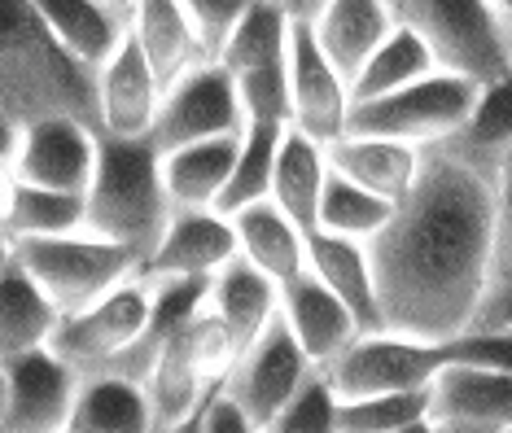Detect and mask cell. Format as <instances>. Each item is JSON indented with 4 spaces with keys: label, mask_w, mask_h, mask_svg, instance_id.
<instances>
[{
    "label": "cell",
    "mask_w": 512,
    "mask_h": 433,
    "mask_svg": "<svg viewBox=\"0 0 512 433\" xmlns=\"http://www.w3.org/2000/svg\"><path fill=\"white\" fill-rule=\"evenodd\" d=\"M9 263H14V237H9V232L0 228V272H5Z\"/></svg>",
    "instance_id": "cell-46"
},
{
    "label": "cell",
    "mask_w": 512,
    "mask_h": 433,
    "mask_svg": "<svg viewBox=\"0 0 512 433\" xmlns=\"http://www.w3.org/2000/svg\"><path fill=\"white\" fill-rule=\"evenodd\" d=\"M18 140H22V127H18L14 119H5V114H0V175H14Z\"/></svg>",
    "instance_id": "cell-44"
},
{
    "label": "cell",
    "mask_w": 512,
    "mask_h": 433,
    "mask_svg": "<svg viewBox=\"0 0 512 433\" xmlns=\"http://www.w3.org/2000/svg\"><path fill=\"white\" fill-rule=\"evenodd\" d=\"M9 237H57V232H79L84 228V193H62V189H40V184L14 180V197L0 219Z\"/></svg>",
    "instance_id": "cell-34"
},
{
    "label": "cell",
    "mask_w": 512,
    "mask_h": 433,
    "mask_svg": "<svg viewBox=\"0 0 512 433\" xmlns=\"http://www.w3.org/2000/svg\"><path fill=\"white\" fill-rule=\"evenodd\" d=\"M329 180V154H324V140L298 132L294 123L281 132L276 145V162H272V202L285 210L289 219L311 232L316 228V206H320V189Z\"/></svg>",
    "instance_id": "cell-26"
},
{
    "label": "cell",
    "mask_w": 512,
    "mask_h": 433,
    "mask_svg": "<svg viewBox=\"0 0 512 433\" xmlns=\"http://www.w3.org/2000/svg\"><path fill=\"white\" fill-rule=\"evenodd\" d=\"M162 101V84L145 62L132 31L97 66V132L101 136H149Z\"/></svg>",
    "instance_id": "cell-16"
},
{
    "label": "cell",
    "mask_w": 512,
    "mask_h": 433,
    "mask_svg": "<svg viewBox=\"0 0 512 433\" xmlns=\"http://www.w3.org/2000/svg\"><path fill=\"white\" fill-rule=\"evenodd\" d=\"M469 329H512V272L495 276Z\"/></svg>",
    "instance_id": "cell-43"
},
{
    "label": "cell",
    "mask_w": 512,
    "mask_h": 433,
    "mask_svg": "<svg viewBox=\"0 0 512 433\" xmlns=\"http://www.w3.org/2000/svg\"><path fill=\"white\" fill-rule=\"evenodd\" d=\"M184 324L167 333V342L158 346L154 364L145 372V399H149L154 429H189L193 412L202 407L206 394L215 390V385L202 377V368H197L189 337H184Z\"/></svg>",
    "instance_id": "cell-23"
},
{
    "label": "cell",
    "mask_w": 512,
    "mask_h": 433,
    "mask_svg": "<svg viewBox=\"0 0 512 433\" xmlns=\"http://www.w3.org/2000/svg\"><path fill=\"white\" fill-rule=\"evenodd\" d=\"M97 167V127L79 119H40L22 127L14 180L40 184V189L84 193Z\"/></svg>",
    "instance_id": "cell-13"
},
{
    "label": "cell",
    "mask_w": 512,
    "mask_h": 433,
    "mask_svg": "<svg viewBox=\"0 0 512 433\" xmlns=\"http://www.w3.org/2000/svg\"><path fill=\"white\" fill-rule=\"evenodd\" d=\"M106 5H110V9H119V14H132L136 0H106Z\"/></svg>",
    "instance_id": "cell-47"
},
{
    "label": "cell",
    "mask_w": 512,
    "mask_h": 433,
    "mask_svg": "<svg viewBox=\"0 0 512 433\" xmlns=\"http://www.w3.org/2000/svg\"><path fill=\"white\" fill-rule=\"evenodd\" d=\"M491 5H495L499 14H504V18H512V0H491Z\"/></svg>",
    "instance_id": "cell-49"
},
{
    "label": "cell",
    "mask_w": 512,
    "mask_h": 433,
    "mask_svg": "<svg viewBox=\"0 0 512 433\" xmlns=\"http://www.w3.org/2000/svg\"><path fill=\"white\" fill-rule=\"evenodd\" d=\"M0 114L18 127L40 119L97 127V70L44 27L31 0H0Z\"/></svg>",
    "instance_id": "cell-2"
},
{
    "label": "cell",
    "mask_w": 512,
    "mask_h": 433,
    "mask_svg": "<svg viewBox=\"0 0 512 433\" xmlns=\"http://www.w3.org/2000/svg\"><path fill=\"white\" fill-rule=\"evenodd\" d=\"M469 162L486 167L495 175L499 158L512 149V66L499 79L477 88V101L469 110V119L460 123V132L447 136Z\"/></svg>",
    "instance_id": "cell-30"
},
{
    "label": "cell",
    "mask_w": 512,
    "mask_h": 433,
    "mask_svg": "<svg viewBox=\"0 0 512 433\" xmlns=\"http://www.w3.org/2000/svg\"><path fill=\"white\" fill-rule=\"evenodd\" d=\"M31 9H36L44 18V27L92 70L106 62L127 35V14L110 9L106 0H31Z\"/></svg>",
    "instance_id": "cell-28"
},
{
    "label": "cell",
    "mask_w": 512,
    "mask_h": 433,
    "mask_svg": "<svg viewBox=\"0 0 512 433\" xmlns=\"http://www.w3.org/2000/svg\"><path fill=\"white\" fill-rule=\"evenodd\" d=\"M57 320H62L57 307L40 294V285L14 259L0 272V359L31 346H49Z\"/></svg>",
    "instance_id": "cell-29"
},
{
    "label": "cell",
    "mask_w": 512,
    "mask_h": 433,
    "mask_svg": "<svg viewBox=\"0 0 512 433\" xmlns=\"http://www.w3.org/2000/svg\"><path fill=\"white\" fill-rule=\"evenodd\" d=\"M337 429V390L324 377V368H311L298 381V390L272 420V433H333Z\"/></svg>",
    "instance_id": "cell-37"
},
{
    "label": "cell",
    "mask_w": 512,
    "mask_h": 433,
    "mask_svg": "<svg viewBox=\"0 0 512 433\" xmlns=\"http://www.w3.org/2000/svg\"><path fill=\"white\" fill-rule=\"evenodd\" d=\"M307 272L346 302V311L359 320V329H381V307H377V280H372L368 241L311 228L307 232Z\"/></svg>",
    "instance_id": "cell-21"
},
{
    "label": "cell",
    "mask_w": 512,
    "mask_h": 433,
    "mask_svg": "<svg viewBox=\"0 0 512 433\" xmlns=\"http://www.w3.org/2000/svg\"><path fill=\"white\" fill-rule=\"evenodd\" d=\"M237 145H241V132L167 149V154H162V189H167L171 210L176 206H215L228 175H232V162H237Z\"/></svg>",
    "instance_id": "cell-27"
},
{
    "label": "cell",
    "mask_w": 512,
    "mask_h": 433,
    "mask_svg": "<svg viewBox=\"0 0 512 433\" xmlns=\"http://www.w3.org/2000/svg\"><path fill=\"white\" fill-rule=\"evenodd\" d=\"M429 425L447 433H508L512 429V372L447 364L434 377Z\"/></svg>",
    "instance_id": "cell-15"
},
{
    "label": "cell",
    "mask_w": 512,
    "mask_h": 433,
    "mask_svg": "<svg viewBox=\"0 0 512 433\" xmlns=\"http://www.w3.org/2000/svg\"><path fill=\"white\" fill-rule=\"evenodd\" d=\"M241 127H246V114H241L232 75L219 62H202L171 88H162L149 140L158 145V154H167V149L193 145V140L232 136Z\"/></svg>",
    "instance_id": "cell-9"
},
{
    "label": "cell",
    "mask_w": 512,
    "mask_h": 433,
    "mask_svg": "<svg viewBox=\"0 0 512 433\" xmlns=\"http://www.w3.org/2000/svg\"><path fill=\"white\" fill-rule=\"evenodd\" d=\"M14 259L57 307V315L92 307L141 272V259L127 245L106 241L88 228L57 232V237H14Z\"/></svg>",
    "instance_id": "cell-4"
},
{
    "label": "cell",
    "mask_w": 512,
    "mask_h": 433,
    "mask_svg": "<svg viewBox=\"0 0 512 433\" xmlns=\"http://www.w3.org/2000/svg\"><path fill=\"white\" fill-rule=\"evenodd\" d=\"M232 84H237V101H241L246 123L289 127V70H285V62L241 70V75H232Z\"/></svg>",
    "instance_id": "cell-38"
},
{
    "label": "cell",
    "mask_w": 512,
    "mask_h": 433,
    "mask_svg": "<svg viewBox=\"0 0 512 433\" xmlns=\"http://www.w3.org/2000/svg\"><path fill=\"white\" fill-rule=\"evenodd\" d=\"M127 31L141 44L145 62L154 66L162 88H171L202 62H215L180 0H136L132 14H127Z\"/></svg>",
    "instance_id": "cell-18"
},
{
    "label": "cell",
    "mask_w": 512,
    "mask_h": 433,
    "mask_svg": "<svg viewBox=\"0 0 512 433\" xmlns=\"http://www.w3.org/2000/svg\"><path fill=\"white\" fill-rule=\"evenodd\" d=\"M281 132L285 127L276 123H246L241 127V145H237V162H232V175L219 193L215 210H232L259 202V197L272 193V162H276V145H281Z\"/></svg>",
    "instance_id": "cell-35"
},
{
    "label": "cell",
    "mask_w": 512,
    "mask_h": 433,
    "mask_svg": "<svg viewBox=\"0 0 512 433\" xmlns=\"http://www.w3.org/2000/svg\"><path fill=\"white\" fill-rule=\"evenodd\" d=\"M329 167L346 180H355L359 189L399 202L412 189V175L421 167V145H407V140L390 136H368V132H342L337 140L324 145Z\"/></svg>",
    "instance_id": "cell-20"
},
{
    "label": "cell",
    "mask_w": 512,
    "mask_h": 433,
    "mask_svg": "<svg viewBox=\"0 0 512 433\" xmlns=\"http://www.w3.org/2000/svg\"><path fill=\"white\" fill-rule=\"evenodd\" d=\"M311 372L302 346L294 342V333L281 324L276 315L267 329L237 355V364L228 368L224 390L241 403V412L250 416V429H272L276 412L285 407V399L298 390V381Z\"/></svg>",
    "instance_id": "cell-11"
},
{
    "label": "cell",
    "mask_w": 512,
    "mask_h": 433,
    "mask_svg": "<svg viewBox=\"0 0 512 433\" xmlns=\"http://www.w3.org/2000/svg\"><path fill=\"white\" fill-rule=\"evenodd\" d=\"M429 70H438L434 53H429L421 35H416L399 18V22H394V31L377 44V49H372L368 62L355 70V79H351V105L355 101H372V97H381V92H394V88L412 84V79L429 75Z\"/></svg>",
    "instance_id": "cell-31"
},
{
    "label": "cell",
    "mask_w": 512,
    "mask_h": 433,
    "mask_svg": "<svg viewBox=\"0 0 512 433\" xmlns=\"http://www.w3.org/2000/svg\"><path fill=\"white\" fill-rule=\"evenodd\" d=\"M447 368L442 342L407 337L394 329H364L351 337V346L324 364V377L333 381L337 399H368L386 390H416L434 385V377Z\"/></svg>",
    "instance_id": "cell-7"
},
{
    "label": "cell",
    "mask_w": 512,
    "mask_h": 433,
    "mask_svg": "<svg viewBox=\"0 0 512 433\" xmlns=\"http://www.w3.org/2000/svg\"><path fill=\"white\" fill-rule=\"evenodd\" d=\"M232 228H237V254L250 259L259 272H267L276 285L294 280L307 267V232L285 215L272 197L232 210Z\"/></svg>",
    "instance_id": "cell-24"
},
{
    "label": "cell",
    "mask_w": 512,
    "mask_h": 433,
    "mask_svg": "<svg viewBox=\"0 0 512 433\" xmlns=\"http://www.w3.org/2000/svg\"><path fill=\"white\" fill-rule=\"evenodd\" d=\"M71 433H149L145 385L123 372H84L75 390V407L66 420Z\"/></svg>",
    "instance_id": "cell-25"
},
{
    "label": "cell",
    "mask_w": 512,
    "mask_h": 433,
    "mask_svg": "<svg viewBox=\"0 0 512 433\" xmlns=\"http://www.w3.org/2000/svg\"><path fill=\"white\" fill-rule=\"evenodd\" d=\"M307 22L324 57L351 84L355 70L372 57V49L394 31L399 14H394V5H386V0H320V9Z\"/></svg>",
    "instance_id": "cell-19"
},
{
    "label": "cell",
    "mask_w": 512,
    "mask_h": 433,
    "mask_svg": "<svg viewBox=\"0 0 512 433\" xmlns=\"http://www.w3.org/2000/svg\"><path fill=\"white\" fill-rule=\"evenodd\" d=\"M285 70H289V123H294L298 132L324 140V145L342 136L346 114H351V84H346L342 70L324 57L307 18H294Z\"/></svg>",
    "instance_id": "cell-12"
},
{
    "label": "cell",
    "mask_w": 512,
    "mask_h": 433,
    "mask_svg": "<svg viewBox=\"0 0 512 433\" xmlns=\"http://www.w3.org/2000/svg\"><path fill=\"white\" fill-rule=\"evenodd\" d=\"M399 18L425 40L434 62L477 88L512 66L508 18L491 0H403Z\"/></svg>",
    "instance_id": "cell-5"
},
{
    "label": "cell",
    "mask_w": 512,
    "mask_h": 433,
    "mask_svg": "<svg viewBox=\"0 0 512 433\" xmlns=\"http://www.w3.org/2000/svg\"><path fill=\"white\" fill-rule=\"evenodd\" d=\"M171 219L162 189V154L149 136H101L97 167L84 189V228L119 241L136 259H149Z\"/></svg>",
    "instance_id": "cell-3"
},
{
    "label": "cell",
    "mask_w": 512,
    "mask_h": 433,
    "mask_svg": "<svg viewBox=\"0 0 512 433\" xmlns=\"http://www.w3.org/2000/svg\"><path fill=\"white\" fill-rule=\"evenodd\" d=\"M180 5H184V14L193 18L206 53L215 57L219 49H224V40L232 35V27L241 22V14L250 9V0H180Z\"/></svg>",
    "instance_id": "cell-40"
},
{
    "label": "cell",
    "mask_w": 512,
    "mask_h": 433,
    "mask_svg": "<svg viewBox=\"0 0 512 433\" xmlns=\"http://www.w3.org/2000/svg\"><path fill=\"white\" fill-rule=\"evenodd\" d=\"M0 425H5V368H0Z\"/></svg>",
    "instance_id": "cell-48"
},
{
    "label": "cell",
    "mask_w": 512,
    "mask_h": 433,
    "mask_svg": "<svg viewBox=\"0 0 512 433\" xmlns=\"http://www.w3.org/2000/svg\"><path fill=\"white\" fill-rule=\"evenodd\" d=\"M386 5H394V14H399V5H403V0H386Z\"/></svg>",
    "instance_id": "cell-50"
},
{
    "label": "cell",
    "mask_w": 512,
    "mask_h": 433,
    "mask_svg": "<svg viewBox=\"0 0 512 433\" xmlns=\"http://www.w3.org/2000/svg\"><path fill=\"white\" fill-rule=\"evenodd\" d=\"M149 311H154V280L136 272L132 280H123L119 289H110L106 298H97L92 307L62 315L49 337V350L62 355L79 377H84V372H101V368H110L123 350L136 346V337H141L149 324Z\"/></svg>",
    "instance_id": "cell-8"
},
{
    "label": "cell",
    "mask_w": 512,
    "mask_h": 433,
    "mask_svg": "<svg viewBox=\"0 0 512 433\" xmlns=\"http://www.w3.org/2000/svg\"><path fill=\"white\" fill-rule=\"evenodd\" d=\"M276 302H281V285L267 272H259L250 259H241V254H232L206 280V307L224 320V329L237 342V355L276 320Z\"/></svg>",
    "instance_id": "cell-22"
},
{
    "label": "cell",
    "mask_w": 512,
    "mask_h": 433,
    "mask_svg": "<svg viewBox=\"0 0 512 433\" xmlns=\"http://www.w3.org/2000/svg\"><path fill=\"white\" fill-rule=\"evenodd\" d=\"M394 202L386 197L359 189L355 180H346V175H337L329 167V180H324L320 189V206H316V228L324 232H337V237H355V241H368L377 237L381 224L390 219Z\"/></svg>",
    "instance_id": "cell-36"
},
{
    "label": "cell",
    "mask_w": 512,
    "mask_h": 433,
    "mask_svg": "<svg viewBox=\"0 0 512 433\" xmlns=\"http://www.w3.org/2000/svg\"><path fill=\"white\" fill-rule=\"evenodd\" d=\"M5 368V433H57L66 429L79 390V372L53 355L49 346H31L0 359Z\"/></svg>",
    "instance_id": "cell-10"
},
{
    "label": "cell",
    "mask_w": 512,
    "mask_h": 433,
    "mask_svg": "<svg viewBox=\"0 0 512 433\" xmlns=\"http://www.w3.org/2000/svg\"><path fill=\"white\" fill-rule=\"evenodd\" d=\"M477 101V84L451 70H429L412 84L381 92L372 101H355L346 114V132H368V136H390L407 145H434L460 132Z\"/></svg>",
    "instance_id": "cell-6"
},
{
    "label": "cell",
    "mask_w": 512,
    "mask_h": 433,
    "mask_svg": "<svg viewBox=\"0 0 512 433\" xmlns=\"http://www.w3.org/2000/svg\"><path fill=\"white\" fill-rule=\"evenodd\" d=\"M276 5H281L289 18H311L320 9V0H276Z\"/></svg>",
    "instance_id": "cell-45"
},
{
    "label": "cell",
    "mask_w": 512,
    "mask_h": 433,
    "mask_svg": "<svg viewBox=\"0 0 512 433\" xmlns=\"http://www.w3.org/2000/svg\"><path fill=\"white\" fill-rule=\"evenodd\" d=\"M512 272V149L495 167V276Z\"/></svg>",
    "instance_id": "cell-41"
},
{
    "label": "cell",
    "mask_w": 512,
    "mask_h": 433,
    "mask_svg": "<svg viewBox=\"0 0 512 433\" xmlns=\"http://www.w3.org/2000/svg\"><path fill=\"white\" fill-rule=\"evenodd\" d=\"M434 385L416 390H386L368 399H337V433H416L429 425Z\"/></svg>",
    "instance_id": "cell-33"
},
{
    "label": "cell",
    "mask_w": 512,
    "mask_h": 433,
    "mask_svg": "<svg viewBox=\"0 0 512 433\" xmlns=\"http://www.w3.org/2000/svg\"><path fill=\"white\" fill-rule=\"evenodd\" d=\"M276 315H281V324L294 333V342L302 346V355H307L311 368H324L329 359H337L346 346H351L355 333H364L355 315L346 311V302L337 298L333 289H324L307 267L281 285Z\"/></svg>",
    "instance_id": "cell-17"
},
{
    "label": "cell",
    "mask_w": 512,
    "mask_h": 433,
    "mask_svg": "<svg viewBox=\"0 0 512 433\" xmlns=\"http://www.w3.org/2000/svg\"><path fill=\"white\" fill-rule=\"evenodd\" d=\"M289 31H294V18L276 0H250V9L232 27L224 49L215 53V62L228 75H241V70H254V66H276L289 53Z\"/></svg>",
    "instance_id": "cell-32"
},
{
    "label": "cell",
    "mask_w": 512,
    "mask_h": 433,
    "mask_svg": "<svg viewBox=\"0 0 512 433\" xmlns=\"http://www.w3.org/2000/svg\"><path fill=\"white\" fill-rule=\"evenodd\" d=\"M189 429H202V433H250V416L241 412V403L224 390V381L215 385L211 394L202 399V407L193 412Z\"/></svg>",
    "instance_id": "cell-42"
},
{
    "label": "cell",
    "mask_w": 512,
    "mask_h": 433,
    "mask_svg": "<svg viewBox=\"0 0 512 433\" xmlns=\"http://www.w3.org/2000/svg\"><path fill=\"white\" fill-rule=\"evenodd\" d=\"M381 329L442 342L464 333L495 280V175L451 140L421 145L412 189L368 237Z\"/></svg>",
    "instance_id": "cell-1"
},
{
    "label": "cell",
    "mask_w": 512,
    "mask_h": 433,
    "mask_svg": "<svg viewBox=\"0 0 512 433\" xmlns=\"http://www.w3.org/2000/svg\"><path fill=\"white\" fill-rule=\"evenodd\" d=\"M508 35H512V18H508Z\"/></svg>",
    "instance_id": "cell-51"
},
{
    "label": "cell",
    "mask_w": 512,
    "mask_h": 433,
    "mask_svg": "<svg viewBox=\"0 0 512 433\" xmlns=\"http://www.w3.org/2000/svg\"><path fill=\"white\" fill-rule=\"evenodd\" d=\"M442 355H447V364L512 372V329H464V333H451V337H442Z\"/></svg>",
    "instance_id": "cell-39"
},
{
    "label": "cell",
    "mask_w": 512,
    "mask_h": 433,
    "mask_svg": "<svg viewBox=\"0 0 512 433\" xmlns=\"http://www.w3.org/2000/svg\"><path fill=\"white\" fill-rule=\"evenodd\" d=\"M237 254V228L215 206H176L154 245V254L141 263V276H202L211 280Z\"/></svg>",
    "instance_id": "cell-14"
}]
</instances>
